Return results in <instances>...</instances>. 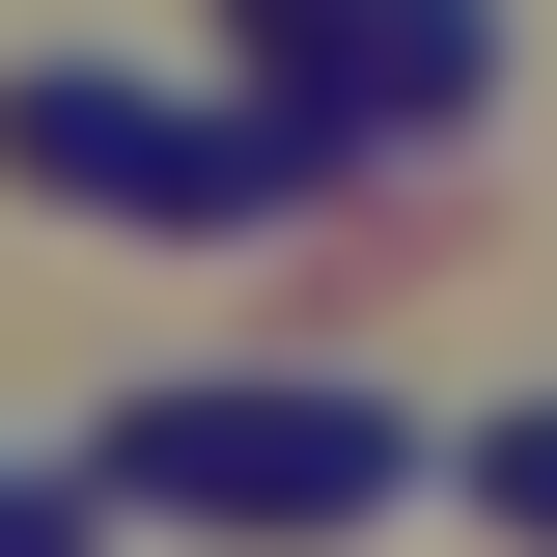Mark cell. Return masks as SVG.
<instances>
[{"label":"cell","mask_w":557,"mask_h":557,"mask_svg":"<svg viewBox=\"0 0 557 557\" xmlns=\"http://www.w3.org/2000/svg\"><path fill=\"white\" fill-rule=\"evenodd\" d=\"M0 530H112V474L84 446H0Z\"/></svg>","instance_id":"3"},{"label":"cell","mask_w":557,"mask_h":557,"mask_svg":"<svg viewBox=\"0 0 557 557\" xmlns=\"http://www.w3.org/2000/svg\"><path fill=\"white\" fill-rule=\"evenodd\" d=\"M0 168L84 223H278L307 196V112L278 84H168V57H28L0 84Z\"/></svg>","instance_id":"1"},{"label":"cell","mask_w":557,"mask_h":557,"mask_svg":"<svg viewBox=\"0 0 557 557\" xmlns=\"http://www.w3.org/2000/svg\"><path fill=\"white\" fill-rule=\"evenodd\" d=\"M474 502H530V530H557V418H502V446H474Z\"/></svg>","instance_id":"4"},{"label":"cell","mask_w":557,"mask_h":557,"mask_svg":"<svg viewBox=\"0 0 557 557\" xmlns=\"http://www.w3.org/2000/svg\"><path fill=\"white\" fill-rule=\"evenodd\" d=\"M84 474L168 502V530H362V502H418V418H391V391H307V362H251V391H139Z\"/></svg>","instance_id":"2"}]
</instances>
